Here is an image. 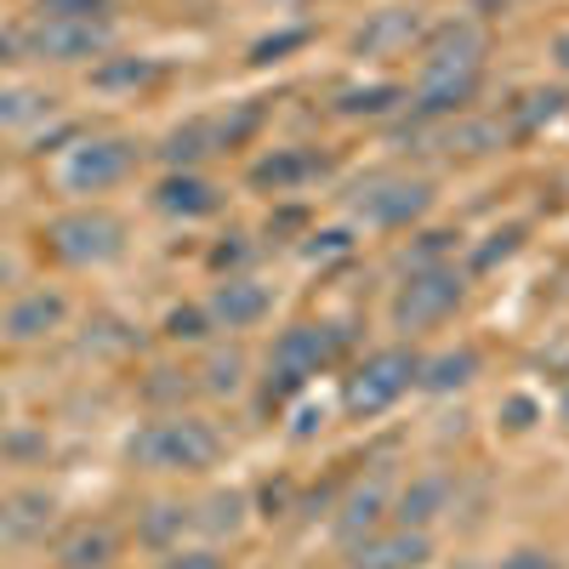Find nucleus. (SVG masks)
I'll return each instance as SVG.
<instances>
[{
    "label": "nucleus",
    "instance_id": "obj_1",
    "mask_svg": "<svg viewBox=\"0 0 569 569\" xmlns=\"http://www.w3.org/2000/svg\"><path fill=\"white\" fill-rule=\"evenodd\" d=\"M342 353H348L342 325H330V319H291V325H284L279 337H273V348H268L262 405H268V410L291 405L297 393H308L313 376H325Z\"/></svg>",
    "mask_w": 569,
    "mask_h": 569
},
{
    "label": "nucleus",
    "instance_id": "obj_2",
    "mask_svg": "<svg viewBox=\"0 0 569 569\" xmlns=\"http://www.w3.org/2000/svg\"><path fill=\"white\" fill-rule=\"evenodd\" d=\"M126 461L137 472H206L222 461V433L206 416L166 410L154 421H142L126 439Z\"/></svg>",
    "mask_w": 569,
    "mask_h": 569
},
{
    "label": "nucleus",
    "instance_id": "obj_3",
    "mask_svg": "<svg viewBox=\"0 0 569 569\" xmlns=\"http://www.w3.org/2000/svg\"><path fill=\"white\" fill-rule=\"evenodd\" d=\"M461 308H467V268L439 262V268L399 273L393 297H388V325L405 342H416V337H427V330H439L445 319H456Z\"/></svg>",
    "mask_w": 569,
    "mask_h": 569
},
{
    "label": "nucleus",
    "instance_id": "obj_4",
    "mask_svg": "<svg viewBox=\"0 0 569 569\" xmlns=\"http://www.w3.org/2000/svg\"><path fill=\"white\" fill-rule=\"evenodd\" d=\"M416 370H421L416 342H388V348L365 353V359L342 376V416H348V421L388 416V410L416 388Z\"/></svg>",
    "mask_w": 569,
    "mask_h": 569
},
{
    "label": "nucleus",
    "instance_id": "obj_5",
    "mask_svg": "<svg viewBox=\"0 0 569 569\" xmlns=\"http://www.w3.org/2000/svg\"><path fill=\"white\" fill-rule=\"evenodd\" d=\"M137 160H142V149H137L131 137H120V131H91V137H74L69 149L58 154L52 182L63 188L69 200H98V194L120 188V182L137 171Z\"/></svg>",
    "mask_w": 569,
    "mask_h": 569
},
{
    "label": "nucleus",
    "instance_id": "obj_6",
    "mask_svg": "<svg viewBox=\"0 0 569 569\" xmlns=\"http://www.w3.org/2000/svg\"><path fill=\"white\" fill-rule=\"evenodd\" d=\"M433 182L427 177H410V171H376L365 177L353 194H348V217L359 228H376V233H405V228H421L427 211H433Z\"/></svg>",
    "mask_w": 569,
    "mask_h": 569
},
{
    "label": "nucleus",
    "instance_id": "obj_7",
    "mask_svg": "<svg viewBox=\"0 0 569 569\" xmlns=\"http://www.w3.org/2000/svg\"><path fill=\"white\" fill-rule=\"evenodd\" d=\"M46 251H52L63 268H109V262L126 257V222L103 206H74V211L52 217Z\"/></svg>",
    "mask_w": 569,
    "mask_h": 569
},
{
    "label": "nucleus",
    "instance_id": "obj_8",
    "mask_svg": "<svg viewBox=\"0 0 569 569\" xmlns=\"http://www.w3.org/2000/svg\"><path fill=\"white\" fill-rule=\"evenodd\" d=\"M23 58L34 63H98L114 52V18H29L18 29Z\"/></svg>",
    "mask_w": 569,
    "mask_h": 569
},
{
    "label": "nucleus",
    "instance_id": "obj_9",
    "mask_svg": "<svg viewBox=\"0 0 569 569\" xmlns=\"http://www.w3.org/2000/svg\"><path fill=\"white\" fill-rule=\"evenodd\" d=\"M393 472L388 467H370L365 479H353L342 490V501L330 507V541H337V552L359 547L365 536H376L382 525H393Z\"/></svg>",
    "mask_w": 569,
    "mask_h": 569
},
{
    "label": "nucleus",
    "instance_id": "obj_10",
    "mask_svg": "<svg viewBox=\"0 0 569 569\" xmlns=\"http://www.w3.org/2000/svg\"><path fill=\"white\" fill-rule=\"evenodd\" d=\"M325 171H330V154L308 149V142H284V149H262L246 166V182L268 200H284V194H302V188L319 182Z\"/></svg>",
    "mask_w": 569,
    "mask_h": 569
},
{
    "label": "nucleus",
    "instance_id": "obj_11",
    "mask_svg": "<svg viewBox=\"0 0 569 569\" xmlns=\"http://www.w3.org/2000/svg\"><path fill=\"white\" fill-rule=\"evenodd\" d=\"M206 319L211 330H228V337H240V330H257L268 313H273V291L257 279V273H222L211 291H206Z\"/></svg>",
    "mask_w": 569,
    "mask_h": 569
},
{
    "label": "nucleus",
    "instance_id": "obj_12",
    "mask_svg": "<svg viewBox=\"0 0 569 569\" xmlns=\"http://www.w3.org/2000/svg\"><path fill=\"white\" fill-rule=\"evenodd\" d=\"M416 52H421L416 69H485V58H490V29H485V18L427 23V34H421Z\"/></svg>",
    "mask_w": 569,
    "mask_h": 569
},
{
    "label": "nucleus",
    "instance_id": "obj_13",
    "mask_svg": "<svg viewBox=\"0 0 569 569\" xmlns=\"http://www.w3.org/2000/svg\"><path fill=\"white\" fill-rule=\"evenodd\" d=\"M456 496H461V485H456L450 467H421V472H410V479L393 490V525L433 536V525L456 507Z\"/></svg>",
    "mask_w": 569,
    "mask_h": 569
},
{
    "label": "nucleus",
    "instance_id": "obj_14",
    "mask_svg": "<svg viewBox=\"0 0 569 569\" xmlns=\"http://www.w3.org/2000/svg\"><path fill=\"white\" fill-rule=\"evenodd\" d=\"M427 563H433V536L405 525H382L342 552V569H427Z\"/></svg>",
    "mask_w": 569,
    "mask_h": 569
},
{
    "label": "nucleus",
    "instance_id": "obj_15",
    "mask_svg": "<svg viewBox=\"0 0 569 569\" xmlns=\"http://www.w3.org/2000/svg\"><path fill=\"white\" fill-rule=\"evenodd\" d=\"M427 18L416 7H388V12H370L353 34H348V52L353 58H399L410 46H421Z\"/></svg>",
    "mask_w": 569,
    "mask_h": 569
},
{
    "label": "nucleus",
    "instance_id": "obj_16",
    "mask_svg": "<svg viewBox=\"0 0 569 569\" xmlns=\"http://www.w3.org/2000/svg\"><path fill=\"white\" fill-rule=\"evenodd\" d=\"M154 211L160 217H182V222H200V217H217L222 211V188L206 177V171H166L160 182H154Z\"/></svg>",
    "mask_w": 569,
    "mask_h": 569
},
{
    "label": "nucleus",
    "instance_id": "obj_17",
    "mask_svg": "<svg viewBox=\"0 0 569 569\" xmlns=\"http://www.w3.org/2000/svg\"><path fill=\"white\" fill-rule=\"evenodd\" d=\"M405 103H410V86H399V80H353V86H337L330 114L348 126H376V120L405 114Z\"/></svg>",
    "mask_w": 569,
    "mask_h": 569
},
{
    "label": "nucleus",
    "instance_id": "obj_18",
    "mask_svg": "<svg viewBox=\"0 0 569 569\" xmlns=\"http://www.w3.org/2000/svg\"><path fill=\"white\" fill-rule=\"evenodd\" d=\"M485 376V353L472 342H456V348H439V353H421V370H416V393L427 399H450L461 388H472Z\"/></svg>",
    "mask_w": 569,
    "mask_h": 569
},
{
    "label": "nucleus",
    "instance_id": "obj_19",
    "mask_svg": "<svg viewBox=\"0 0 569 569\" xmlns=\"http://www.w3.org/2000/svg\"><path fill=\"white\" fill-rule=\"evenodd\" d=\"M126 536L120 525H109V518H80V525H69L58 536V569H114Z\"/></svg>",
    "mask_w": 569,
    "mask_h": 569
},
{
    "label": "nucleus",
    "instance_id": "obj_20",
    "mask_svg": "<svg viewBox=\"0 0 569 569\" xmlns=\"http://www.w3.org/2000/svg\"><path fill=\"white\" fill-rule=\"evenodd\" d=\"M63 319H69V297L63 291H23L12 308H7V319H0V337L7 342H46L52 330H63Z\"/></svg>",
    "mask_w": 569,
    "mask_h": 569
},
{
    "label": "nucleus",
    "instance_id": "obj_21",
    "mask_svg": "<svg viewBox=\"0 0 569 569\" xmlns=\"http://www.w3.org/2000/svg\"><path fill=\"white\" fill-rule=\"evenodd\" d=\"M512 142V131H507V120L501 114H456V120H445V137H439V149L450 154V160H490V154H501Z\"/></svg>",
    "mask_w": 569,
    "mask_h": 569
},
{
    "label": "nucleus",
    "instance_id": "obj_22",
    "mask_svg": "<svg viewBox=\"0 0 569 569\" xmlns=\"http://www.w3.org/2000/svg\"><path fill=\"white\" fill-rule=\"evenodd\" d=\"M58 518V501L46 490H12L0 501V547H34Z\"/></svg>",
    "mask_w": 569,
    "mask_h": 569
},
{
    "label": "nucleus",
    "instance_id": "obj_23",
    "mask_svg": "<svg viewBox=\"0 0 569 569\" xmlns=\"http://www.w3.org/2000/svg\"><path fill=\"white\" fill-rule=\"evenodd\" d=\"M211 154H222V149H217V120H211V114H194V120L171 126L166 142L154 149V160H160L166 171H200Z\"/></svg>",
    "mask_w": 569,
    "mask_h": 569
},
{
    "label": "nucleus",
    "instance_id": "obj_24",
    "mask_svg": "<svg viewBox=\"0 0 569 569\" xmlns=\"http://www.w3.org/2000/svg\"><path fill=\"white\" fill-rule=\"evenodd\" d=\"M182 536H194V507L182 501H149L137 512V541L149 552H171L182 547Z\"/></svg>",
    "mask_w": 569,
    "mask_h": 569
},
{
    "label": "nucleus",
    "instance_id": "obj_25",
    "mask_svg": "<svg viewBox=\"0 0 569 569\" xmlns=\"http://www.w3.org/2000/svg\"><path fill=\"white\" fill-rule=\"evenodd\" d=\"M246 518H251L246 490H211V496L194 507V536H206L211 547H222V541H233V536L246 530Z\"/></svg>",
    "mask_w": 569,
    "mask_h": 569
},
{
    "label": "nucleus",
    "instance_id": "obj_26",
    "mask_svg": "<svg viewBox=\"0 0 569 569\" xmlns=\"http://www.w3.org/2000/svg\"><path fill=\"white\" fill-rule=\"evenodd\" d=\"M160 74H166L160 58H131V52H109V58H98L86 69L91 91H149Z\"/></svg>",
    "mask_w": 569,
    "mask_h": 569
},
{
    "label": "nucleus",
    "instance_id": "obj_27",
    "mask_svg": "<svg viewBox=\"0 0 569 569\" xmlns=\"http://www.w3.org/2000/svg\"><path fill=\"white\" fill-rule=\"evenodd\" d=\"M246 382H251V359H246V348L240 342H222V348H211L206 353V365H200V393H211V399H240L246 393Z\"/></svg>",
    "mask_w": 569,
    "mask_h": 569
},
{
    "label": "nucleus",
    "instance_id": "obj_28",
    "mask_svg": "<svg viewBox=\"0 0 569 569\" xmlns=\"http://www.w3.org/2000/svg\"><path fill=\"white\" fill-rule=\"evenodd\" d=\"M563 109H569V91H563V86H536V91H525V98H518L501 120H507V131H512V142H518V137H536L541 126H552Z\"/></svg>",
    "mask_w": 569,
    "mask_h": 569
},
{
    "label": "nucleus",
    "instance_id": "obj_29",
    "mask_svg": "<svg viewBox=\"0 0 569 569\" xmlns=\"http://www.w3.org/2000/svg\"><path fill=\"white\" fill-rule=\"evenodd\" d=\"M456 251H461V233H456V228H421L410 246H399L393 268H399V273H416V268H439V262H456Z\"/></svg>",
    "mask_w": 569,
    "mask_h": 569
},
{
    "label": "nucleus",
    "instance_id": "obj_30",
    "mask_svg": "<svg viewBox=\"0 0 569 569\" xmlns=\"http://www.w3.org/2000/svg\"><path fill=\"white\" fill-rule=\"evenodd\" d=\"M217 120V149L222 154H233V149H246V142L262 131V120H268V103H233V109H222V114H211Z\"/></svg>",
    "mask_w": 569,
    "mask_h": 569
},
{
    "label": "nucleus",
    "instance_id": "obj_31",
    "mask_svg": "<svg viewBox=\"0 0 569 569\" xmlns=\"http://www.w3.org/2000/svg\"><path fill=\"white\" fill-rule=\"evenodd\" d=\"M518 251H525V228H518V222H512V228H496L485 246L467 251V279H472V273H496V268L512 262Z\"/></svg>",
    "mask_w": 569,
    "mask_h": 569
},
{
    "label": "nucleus",
    "instance_id": "obj_32",
    "mask_svg": "<svg viewBox=\"0 0 569 569\" xmlns=\"http://www.w3.org/2000/svg\"><path fill=\"white\" fill-rule=\"evenodd\" d=\"M40 114H52V98L34 86H0V131H18Z\"/></svg>",
    "mask_w": 569,
    "mask_h": 569
},
{
    "label": "nucleus",
    "instance_id": "obj_33",
    "mask_svg": "<svg viewBox=\"0 0 569 569\" xmlns=\"http://www.w3.org/2000/svg\"><path fill=\"white\" fill-rule=\"evenodd\" d=\"M160 337H166V342H177V348H200V342H211V319H206V308H200V302H182V308H171V313H166Z\"/></svg>",
    "mask_w": 569,
    "mask_h": 569
},
{
    "label": "nucleus",
    "instance_id": "obj_34",
    "mask_svg": "<svg viewBox=\"0 0 569 569\" xmlns=\"http://www.w3.org/2000/svg\"><path fill=\"white\" fill-rule=\"evenodd\" d=\"M251 257H257V246H251V233H222V240L206 251V268L222 279V273H246L251 268Z\"/></svg>",
    "mask_w": 569,
    "mask_h": 569
},
{
    "label": "nucleus",
    "instance_id": "obj_35",
    "mask_svg": "<svg viewBox=\"0 0 569 569\" xmlns=\"http://www.w3.org/2000/svg\"><path fill=\"white\" fill-rule=\"evenodd\" d=\"M160 569H228V558H222V547L200 541V547H171V552H160Z\"/></svg>",
    "mask_w": 569,
    "mask_h": 569
},
{
    "label": "nucleus",
    "instance_id": "obj_36",
    "mask_svg": "<svg viewBox=\"0 0 569 569\" xmlns=\"http://www.w3.org/2000/svg\"><path fill=\"white\" fill-rule=\"evenodd\" d=\"M34 18H114V0H34Z\"/></svg>",
    "mask_w": 569,
    "mask_h": 569
},
{
    "label": "nucleus",
    "instance_id": "obj_37",
    "mask_svg": "<svg viewBox=\"0 0 569 569\" xmlns=\"http://www.w3.org/2000/svg\"><path fill=\"white\" fill-rule=\"evenodd\" d=\"M313 40V29H284V34H268L251 46V63H279L284 52H302V46Z\"/></svg>",
    "mask_w": 569,
    "mask_h": 569
},
{
    "label": "nucleus",
    "instance_id": "obj_38",
    "mask_svg": "<svg viewBox=\"0 0 569 569\" xmlns=\"http://www.w3.org/2000/svg\"><path fill=\"white\" fill-rule=\"evenodd\" d=\"M348 251H353V233H348V228L308 233V246H302V257H308V262H330V257H348Z\"/></svg>",
    "mask_w": 569,
    "mask_h": 569
},
{
    "label": "nucleus",
    "instance_id": "obj_39",
    "mask_svg": "<svg viewBox=\"0 0 569 569\" xmlns=\"http://www.w3.org/2000/svg\"><path fill=\"white\" fill-rule=\"evenodd\" d=\"M257 512L268 518V525H273V518H284V512H297V485L291 479H268L262 496H257Z\"/></svg>",
    "mask_w": 569,
    "mask_h": 569
},
{
    "label": "nucleus",
    "instance_id": "obj_40",
    "mask_svg": "<svg viewBox=\"0 0 569 569\" xmlns=\"http://www.w3.org/2000/svg\"><path fill=\"white\" fill-rule=\"evenodd\" d=\"M496 569H563V558L552 547H512V552H501Z\"/></svg>",
    "mask_w": 569,
    "mask_h": 569
},
{
    "label": "nucleus",
    "instance_id": "obj_41",
    "mask_svg": "<svg viewBox=\"0 0 569 569\" xmlns=\"http://www.w3.org/2000/svg\"><path fill=\"white\" fill-rule=\"evenodd\" d=\"M501 421L512 427V433H525V427L541 421V405H536L530 393H507V399H501Z\"/></svg>",
    "mask_w": 569,
    "mask_h": 569
},
{
    "label": "nucleus",
    "instance_id": "obj_42",
    "mask_svg": "<svg viewBox=\"0 0 569 569\" xmlns=\"http://www.w3.org/2000/svg\"><path fill=\"white\" fill-rule=\"evenodd\" d=\"M319 427H325V410H313V405H302V410H297V427H291V439L302 445V439H313V433H319Z\"/></svg>",
    "mask_w": 569,
    "mask_h": 569
},
{
    "label": "nucleus",
    "instance_id": "obj_43",
    "mask_svg": "<svg viewBox=\"0 0 569 569\" xmlns=\"http://www.w3.org/2000/svg\"><path fill=\"white\" fill-rule=\"evenodd\" d=\"M512 7H525V0H472V18H501Z\"/></svg>",
    "mask_w": 569,
    "mask_h": 569
},
{
    "label": "nucleus",
    "instance_id": "obj_44",
    "mask_svg": "<svg viewBox=\"0 0 569 569\" xmlns=\"http://www.w3.org/2000/svg\"><path fill=\"white\" fill-rule=\"evenodd\" d=\"M552 63L569 74V29H563V34H552Z\"/></svg>",
    "mask_w": 569,
    "mask_h": 569
},
{
    "label": "nucleus",
    "instance_id": "obj_45",
    "mask_svg": "<svg viewBox=\"0 0 569 569\" xmlns=\"http://www.w3.org/2000/svg\"><path fill=\"white\" fill-rule=\"evenodd\" d=\"M433 569H485L472 552H456V558H445V563H433Z\"/></svg>",
    "mask_w": 569,
    "mask_h": 569
},
{
    "label": "nucleus",
    "instance_id": "obj_46",
    "mask_svg": "<svg viewBox=\"0 0 569 569\" xmlns=\"http://www.w3.org/2000/svg\"><path fill=\"white\" fill-rule=\"evenodd\" d=\"M558 421L569 427V382H563V393H558Z\"/></svg>",
    "mask_w": 569,
    "mask_h": 569
}]
</instances>
